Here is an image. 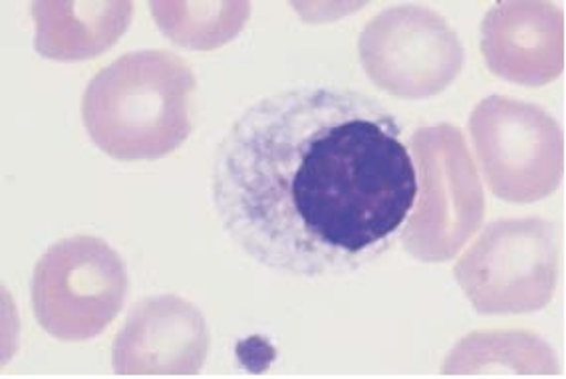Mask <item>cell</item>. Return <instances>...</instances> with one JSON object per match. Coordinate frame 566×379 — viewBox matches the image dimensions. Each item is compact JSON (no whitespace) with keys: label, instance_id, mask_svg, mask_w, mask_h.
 Here are the masks:
<instances>
[{"label":"cell","instance_id":"cell-1","mask_svg":"<svg viewBox=\"0 0 566 379\" xmlns=\"http://www.w3.org/2000/svg\"><path fill=\"white\" fill-rule=\"evenodd\" d=\"M211 194L223 231L254 263L321 278L390 251L418 179L388 107L358 90L303 86L237 117L217 147Z\"/></svg>","mask_w":566,"mask_h":379},{"label":"cell","instance_id":"cell-2","mask_svg":"<svg viewBox=\"0 0 566 379\" xmlns=\"http://www.w3.org/2000/svg\"><path fill=\"white\" fill-rule=\"evenodd\" d=\"M196 88L193 70L174 52H129L90 80L82 119L94 146L112 159L157 161L191 136Z\"/></svg>","mask_w":566,"mask_h":379},{"label":"cell","instance_id":"cell-3","mask_svg":"<svg viewBox=\"0 0 566 379\" xmlns=\"http://www.w3.org/2000/svg\"><path fill=\"white\" fill-rule=\"evenodd\" d=\"M418 197L400 234L421 263H446L473 239L485 219V193L468 141L453 124L421 126L411 136Z\"/></svg>","mask_w":566,"mask_h":379},{"label":"cell","instance_id":"cell-4","mask_svg":"<svg viewBox=\"0 0 566 379\" xmlns=\"http://www.w3.org/2000/svg\"><path fill=\"white\" fill-rule=\"evenodd\" d=\"M560 234L543 217L497 219L459 259L453 276L478 314L543 310L557 291Z\"/></svg>","mask_w":566,"mask_h":379},{"label":"cell","instance_id":"cell-5","mask_svg":"<svg viewBox=\"0 0 566 379\" xmlns=\"http://www.w3.org/2000/svg\"><path fill=\"white\" fill-rule=\"evenodd\" d=\"M127 291L126 263L94 234L52 244L40 256L30 283L40 328L62 341L98 338L124 308Z\"/></svg>","mask_w":566,"mask_h":379},{"label":"cell","instance_id":"cell-6","mask_svg":"<svg viewBox=\"0 0 566 379\" xmlns=\"http://www.w3.org/2000/svg\"><path fill=\"white\" fill-rule=\"evenodd\" d=\"M481 173L507 203H537L565 176V134L545 107L511 97L481 99L469 116Z\"/></svg>","mask_w":566,"mask_h":379},{"label":"cell","instance_id":"cell-7","mask_svg":"<svg viewBox=\"0 0 566 379\" xmlns=\"http://www.w3.org/2000/svg\"><path fill=\"white\" fill-rule=\"evenodd\" d=\"M358 54L371 84L400 99L440 96L465 62V49L450 22L420 4L376 14L361 30Z\"/></svg>","mask_w":566,"mask_h":379},{"label":"cell","instance_id":"cell-8","mask_svg":"<svg viewBox=\"0 0 566 379\" xmlns=\"http://www.w3.org/2000/svg\"><path fill=\"white\" fill-rule=\"evenodd\" d=\"M211 331L203 312L176 294L147 296L129 312L112 348L117 376H197Z\"/></svg>","mask_w":566,"mask_h":379},{"label":"cell","instance_id":"cell-9","mask_svg":"<svg viewBox=\"0 0 566 379\" xmlns=\"http://www.w3.org/2000/svg\"><path fill=\"white\" fill-rule=\"evenodd\" d=\"M488 69L517 86H547L565 70V14L553 2H497L481 22Z\"/></svg>","mask_w":566,"mask_h":379},{"label":"cell","instance_id":"cell-10","mask_svg":"<svg viewBox=\"0 0 566 379\" xmlns=\"http://www.w3.org/2000/svg\"><path fill=\"white\" fill-rule=\"evenodd\" d=\"M39 54L52 60H86L104 54L126 32L132 2H34Z\"/></svg>","mask_w":566,"mask_h":379},{"label":"cell","instance_id":"cell-11","mask_svg":"<svg viewBox=\"0 0 566 379\" xmlns=\"http://www.w3.org/2000/svg\"><path fill=\"white\" fill-rule=\"evenodd\" d=\"M446 376H555L558 361L547 341L527 330L473 331L458 341Z\"/></svg>","mask_w":566,"mask_h":379},{"label":"cell","instance_id":"cell-12","mask_svg":"<svg viewBox=\"0 0 566 379\" xmlns=\"http://www.w3.org/2000/svg\"><path fill=\"white\" fill-rule=\"evenodd\" d=\"M157 27L187 50H216L249 20V2H149Z\"/></svg>","mask_w":566,"mask_h":379}]
</instances>
